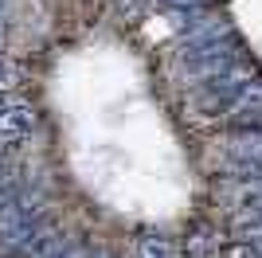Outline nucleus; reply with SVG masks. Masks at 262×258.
<instances>
[{"instance_id":"nucleus-1","label":"nucleus","mask_w":262,"mask_h":258,"mask_svg":"<svg viewBox=\"0 0 262 258\" xmlns=\"http://www.w3.org/2000/svg\"><path fill=\"white\" fill-rule=\"evenodd\" d=\"M35 129V110L24 106V102H12L4 98L0 102V141H20Z\"/></svg>"},{"instance_id":"nucleus-4","label":"nucleus","mask_w":262,"mask_h":258,"mask_svg":"<svg viewBox=\"0 0 262 258\" xmlns=\"http://www.w3.org/2000/svg\"><path fill=\"white\" fill-rule=\"evenodd\" d=\"M12 200H16V184H12V180H0V207H8Z\"/></svg>"},{"instance_id":"nucleus-5","label":"nucleus","mask_w":262,"mask_h":258,"mask_svg":"<svg viewBox=\"0 0 262 258\" xmlns=\"http://www.w3.org/2000/svg\"><path fill=\"white\" fill-rule=\"evenodd\" d=\"M0 180H8V176H4V168H0Z\"/></svg>"},{"instance_id":"nucleus-2","label":"nucleus","mask_w":262,"mask_h":258,"mask_svg":"<svg viewBox=\"0 0 262 258\" xmlns=\"http://www.w3.org/2000/svg\"><path fill=\"white\" fill-rule=\"evenodd\" d=\"M219 250V231L211 223H196L184 239V258H215Z\"/></svg>"},{"instance_id":"nucleus-3","label":"nucleus","mask_w":262,"mask_h":258,"mask_svg":"<svg viewBox=\"0 0 262 258\" xmlns=\"http://www.w3.org/2000/svg\"><path fill=\"white\" fill-rule=\"evenodd\" d=\"M137 258H172V247L161 235H145L137 239Z\"/></svg>"}]
</instances>
